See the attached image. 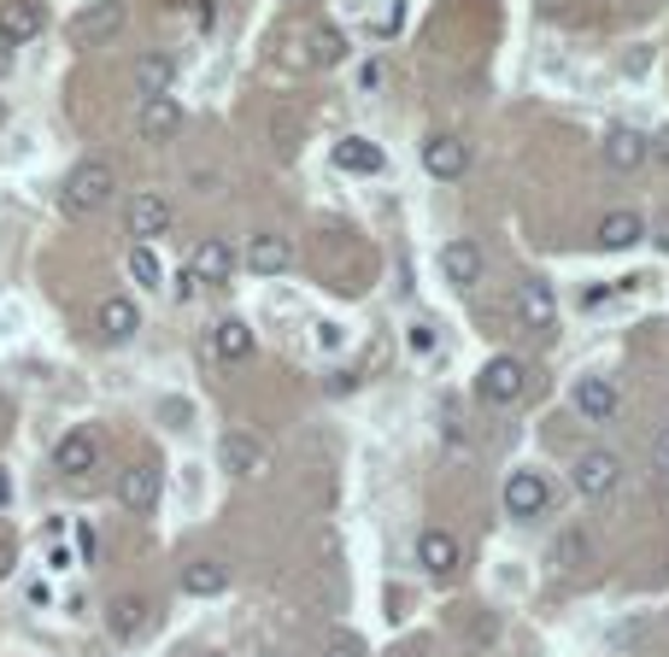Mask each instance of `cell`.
Wrapping results in <instances>:
<instances>
[{
  "mask_svg": "<svg viewBox=\"0 0 669 657\" xmlns=\"http://www.w3.org/2000/svg\"><path fill=\"white\" fill-rule=\"evenodd\" d=\"M217 464H224V476H258V464H265V446H258V434H247V429H229L224 441H217Z\"/></svg>",
  "mask_w": 669,
  "mask_h": 657,
  "instance_id": "cell-7",
  "label": "cell"
},
{
  "mask_svg": "<svg viewBox=\"0 0 669 657\" xmlns=\"http://www.w3.org/2000/svg\"><path fill=\"white\" fill-rule=\"evenodd\" d=\"M224 587H229V569L212 564V558H200V564L182 569V593H194V598H217Z\"/></svg>",
  "mask_w": 669,
  "mask_h": 657,
  "instance_id": "cell-27",
  "label": "cell"
},
{
  "mask_svg": "<svg viewBox=\"0 0 669 657\" xmlns=\"http://www.w3.org/2000/svg\"><path fill=\"white\" fill-rule=\"evenodd\" d=\"M229 276H236V247L229 241H200L194 247V258H188V282H212V288H224Z\"/></svg>",
  "mask_w": 669,
  "mask_h": 657,
  "instance_id": "cell-8",
  "label": "cell"
},
{
  "mask_svg": "<svg viewBox=\"0 0 669 657\" xmlns=\"http://www.w3.org/2000/svg\"><path fill=\"white\" fill-rule=\"evenodd\" d=\"M12 564H18V540H12L7 529H0V581L12 576Z\"/></svg>",
  "mask_w": 669,
  "mask_h": 657,
  "instance_id": "cell-33",
  "label": "cell"
},
{
  "mask_svg": "<svg viewBox=\"0 0 669 657\" xmlns=\"http://www.w3.org/2000/svg\"><path fill=\"white\" fill-rule=\"evenodd\" d=\"M7 71H12V48L0 41V77H7Z\"/></svg>",
  "mask_w": 669,
  "mask_h": 657,
  "instance_id": "cell-38",
  "label": "cell"
},
{
  "mask_svg": "<svg viewBox=\"0 0 669 657\" xmlns=\"http://www.w3.org/2000/svg\"><path fill=\"white\" fill-rule=\"evenodd\" d=\"M171 83H177V60H171V53H141V60H136V89H141V100L171 94Z\"/></svg>",
  "mask_w": 669,
  "mask_h": 657,
  "instance_id": "cell-23",
  "label": "cell"
},
{
  "mask_svg": "<svg viewBox=\"0 0 669 657\" xmlns=\"http://www.w3.org/2000/svg\"><path fill=\"white\" fill-rule=\"evenodd\" d=\"M182 129V100L159 94V100H141V136L148 141H171Z\"/></svg>",
  "mask_w": 669,
  "mask_h": 657,
  "instance_id": "cell-22",
  "label": "cell"
},
{
  "mask_svg": "<svg viewBox=\"0 0 669 657\" xmlns=\"http://www.w3.org/2000/svg\"><path fill=\"white\" fill-rule=\"evenodd\" d=\"M118 194V177H112V165L106 159H83V165H71V177H65V217H89L100 212L106 200Z\"/></svg>",
  "mask_w": 669,
  "mask_h": 657,
  "instance_id": "cell-1",
  "label": "cell"
},
{
  "mask_svg": "<svg viewBox=\"0 0 669 657\" xmlns=\"http://www.w3.org/2000/svg\"><path fill=\"white\" fill-rule=\"evenodd\" d=\"M94 464H100V441L89 429L60 434V446H53V470H60V476H89Z\"/></svg>",
  "mask_w": 669,
  "mask_h": 657,
  "instance_id": "cell-11",
  "label": "cell"
},
{
  "mask_svg": "<svg viewBox=\"0 0 669 657\" xmlns=\"http://www.w3.org/2000/svg\"><path fill=\"white\" fill-rule=\"evenodd\" d=\"M41 30H48V7H41V0H7V7H0V41H7V48H24V41H36Z\"/></svg>",
  "mask_w": 669,
  "mask_h": 657,
  "instance_id": "cell-6",
  "label": "cell"
},
{
  "mask_svg": "<svg viewBox=\"0 0 669 657\" xmlns=\"http://www.w3.org/2000/svg\"><path fill=\"white\" fill-rule=\"evenodd\" d=\"M341 341H346V334L335 329V324H317V346H324V353H335V346H341Z\"/></svg>",
  "mask_w": 669,
  "mask_h": 657,
  "instance_id": "cell-35",
  "label": "cell"
},
{
  "mask_svg": "<svg viewBox=\"0 0 669 657\" xmlns=\"http://www.w3.org/2000/svg\"><path fill=\"white\" fill-rule=\"evenodd\" d=\"M646 236H652V241H658V253H669V212H664V217H658V224H652V229H646Z\"/></svg>",
  "mask_w": 669,
  "mask_h": 657,
  "instance_id": "cell-36",
  "label": "cell"
},
{
  "mask_svg": "<svg viewBox=\"0 0 669 657\" xmlns=\"http://www.w3.org/2000/svg\"><path fill=\"white\" fill-rule=\"evenodd\" d=\"M441 276H446L453 288L482 282V247H476V241H446V247H441Z\"/></svg>",
  "mask_w": 669,
  "mask_h": 657,
  "instance_id": "cell-19",
  "label": "cell"
},
{
  "mask_svg": "<svg viewBox=\"0 0 669 657\" xmlns=\"http://www.w3.org/2000/svg\"><path fill=\"white\" fill-rule=\"evenodd\" d=\"M288 265H294V241H288V236H270V229H265V236L247 241V270H253V276H282Z\"/></svg>",
  "mask_w": 669,
  "mask_h": 657,
  "instance_id": "cell-14",
  "label": "cell"
},
{
  "mask_svg": "<svg viewBox=\"0 0 669 657\" xmlns=\"http://www.w3.org/2000/svg\"><path fill=\"white\" fill-rule=\"evenodd\" d=\"M0 124H7V106H0Z\"/></svg>",
  "mask_w": 669,
  "mask_h": 657,
  "instance_id": "cell-40",
  "label": "cell"
},
{
  "mask_svg": "<svg viewBox=\"0 0 669 657\" xmlns=\"http://www.w3.org/2000/svg\"><path fill=\"white\" fill-rule=\"evenodd\" d=\"M617 405H622L617 382H605V376H581V382H576V412L588 422H610V417H617Z\"/></svg>",
  "mask_w": 669,
  "mask_h": 657,
  "instance_id": "cell-15",
  "label": "cell"
},
{
  "mask_svg": "<svg viewBox=\"0 0 669 657\" xmlns=\"http://www.w3.org/2000/svg\"><path fill=\"white\" fill-rule=\"evenodd\" d=\"M546 505H552V481H546L541 470H517V476H505V510H512L517 522L541 517Z\"/></svg>",
  "mask_w": 669,
  "mask_h": 657,
  "instance_id": "cell-5",
  "label": "cell"
},
{
  "mask_svg": "<svg viewBox=\"0 0 669 657\" xmlns=\"http://www.w3.org/2000/svg\"><path fill=\"white\" fill-rule=\"evenodd\" d=\"M522 393H529V364L512 358V353L488 358L482 376H476V400H482V405H517Z\"/></svg>",
  "mask_w": 669,
  "mask_h": 657,
  "instance_id": "cell-2",
  "label": "cell"
},
{
  "mask_svg": "<svg viewBox=\"0 0 669 657\" xmlns=\"http://www.w3.org/2000/svg\"><path fill=\"white\" fill-rule=\"evenodd\" d=\"M517 324L534 329V334H552V324H558V294H552L546 282H522L517 288Z\"/></svg>",
  "mask_w": 669,
  "mask_h": 657,
  "instance_id": "cell-9",
  "label": "cell"
},
{
  "mask_svg": "<svg viewBox=\"0 0 669 657\" xmlns=\"http://www.w3.org/2000/svg\"><path fill=\"white\" fill-rule=\"evenodd\" d=\"M324 657H365V640L346 634V628H335V634L324 640Z\"/></svg>",
  "mask_w": 669,
  "mask_h": 657,
  "instance_id": "cell-30",
  "label": "cell"
},
{
  "mask_svg": "<svg viewBox=\"0 0 669 657\" xmlns=\"http://www.w3.org/2000/svg\"><path fill=\"white\" fill-rule=\"evenodd\" d=\"M335 170L376 177V170H388V153L376 148V141H365V136H346V141H335Z\"/></svg>",
  "mask_w": 669,
  "mask_h": 657,
  "instance_id": "cell-18",
  "label": "cell"
},
{
  "mask_svg": "<svg viewBox=\"0 0 669 657\" xmlns=\"http://www.w3.org/2000/svg\"><path fill=\"white\" fill-rule=\"evenodd\" d=\"M605 247V253H622V247H634V241H646V217L640 212H605L599 217V236H593Z\"/></svg>",
  "mask_w": 669,
  "mask_h": 657,
  "instance_id": "cell-20",
  "label": "cell"
},
{
  "mask_svg": "<svg viewBox=\"0 0 669 657\" xmlns=\"http://www.w3.org/2000/svg\"><path fill=\"white\" fill-rule=\"evenodd\" d=\"M118 30H124V7L118 0H94V7H83L71 18V48H106Z\"/></svg>",
  "mask_w": 669,
  "mask_h": 657,
  "instance_id": "cell-3",
  "label": "cell"
},
{
  "mask_svg": "<svg viewBox=\"0 0 669 657\" xmlns=\"http://www.w3.org/2000/svg\"><path fill=\"white\" fill-rule=\"evenodd\" d=\"M171 217H177V212H171L165 194H136V200H129V236L153 241V236H165V229H171Z\"/></svg>",
  "mask_w": 669,
  "mask_h": 657,
  "instance_id": "cell-16",
  "label": "cell"
},
{
  "mask_svg": "<svg viewBox=\"0 0 669 657\" xmlns=\"http://www.w3.org/2000/svg\"><path fill=\"white\" fill-rule=\"evenodd\" d=\"M610 294H617V282H588V288H581V312H593V305H605Z\"/></svg>",
  "mask_w": 669,
  "mask_h": 657,
  "instance_id": "cell-32",
  "label": "cell"
},
{
  "mask_svg": "<svg viewBox=\"0 0 669 657\" xmlns=\"http://www.w3.org/2000/svg\"><path fill=\"white\" fill-rule=\"evenodd\" d=\"M424 170H429L434 182H453V177L470 170V148H464L458 136H429L424 141Z\"/></svg>",
  "mask_w": 669,
  "mask_h": 657,
  "instance_id": "cell-10",
  "label": "cell"
},
{
  "mask_svg": "<svg viewBox=\"0 0 669 657\" xmlns=\"http://www.w3.org/2000/svg\"><path fill=\"white\" fill-rule=\"evenodd\" d=\"M605 165L610 170H640V165H646V159H652V136H640V129H629V124H617V129H610V136H605Z\"/></svg>",
  "mask_w": 669,
  "mask_h": 657,
  "instance_id": "cell-12",
  "label": "cell"
},
{
  "mask_svg": "<svg viewBox=\"0 0 669 657\" xmlns=\"http://www.w3.org/2000/svg\"><path fill=\"white\" fill-rule=\"evenodd\" d=\"M118 505L124 510H153L159 505V470L153 464H136V470L118 476Z\"/></svg>",
  "mask_w": 669,
  "mask_h": 657,
  "instance_id": "cell-21",
  "label": "cell"
},
{
  "mask_svg": "<svg viewBox=\"0 0 669 657\" xmlns=\"http://www.w3.org/2000/svg\"><path fill=\"white\" fill-rule=\"evenodd\" d=\"M100 334H106V341H129V334L141 329V305L136 300H124V294H112L106 305H100Z\"/></svg>",
  "mask_w": 669,
  "mask_h": 657,
  "instance_id": "cell-24",
  "label": "cell"
},
{
  "mask_svg": "<svg viewBox=\"0 0 669 657\" xmlns=\"http://www.w3.org/2000/svg\"><path fill=\"white\" fill-rule=\"evenodd\" d=\"M581 558H588V534H581V529H564L558 546H552V569H576Z\"/></svg>",
  "mask_w": 669,
  "mask_h": 657,
  "instance_id": "cell-29",
  "label": "cell"
},
{
  "mask_svg": "<svg viewBox=\"0 0 669 657\" xmlns=\"http://www.w3.org/2000/svg\"><path fill=\"white\" fill-rule=\"evenodd\" d=\"M652 159H664V165H669V129H664L658 141H652Z\"/></svg>",
  "mask_w": 669,
  "mask_h": 657,
  "instance_id": "cell-37",
  "label": "cell"
},
{
  "mask_svg": "<svg viewBox=\"0 0 669 657\" xmlns=\"http://www.w3.org/2000/svg\"><path fill=\"white\" fill-rule=\"evenodd\" d=\"M148 617H153V605H148L141 593L112 598V610H106V622H112V634H118V640H136L141 628H148Z\"/></svg>",
  "mask_w": 669,
  "mask_h": 657,
  "instance_id": "cell-26",
  "label": "cell"
},
{
  "mask_svg": "<svg viewBox=\"0 0 669 657\" xmlns=\"http://www.w3.org/2000/svg\"><path fill=\"white\" fill-rule=\"evenodd\" d=\"M417 564H424L429 576H453V569L464 564L458 534H446V529H424V534H417Z\"/></svg>",
  "mask_w": 669,
  "mask_h": 657,
  "instance_id": "cell-13",
  "label": "cell"
},
{
  "mask_svg": "<svg viewBox=\"0 0 669 657\" xmlns=\"http://www.w3.org/2000/svg\"><path fill=\"white\" fill-rule=\"evenodd\" d=\"M576 493H581V500H605V493H617V481H622V458H617V452H581V458H576Z\"/></svg>",
  "mask_w": 669,
  "mask_h": 657,
  "instance_id": "cell-4",
  "label": "cell"
},
{
  "mask_svg": "<svg viewBox=\"0 0 669 657\" xmlns=\"http://www.w3.org/2000/svg\"><path fill=\"white\" fill-rule=\"evenodd\" d=\"M129 276H136L141 288H159V282H165V270H159V258H153V247H148V241L129 247Z\"/></svg>",
  "mask_w": 669,
  "mask_h": 657,
  "instance_id": "cell-28",
  "label": "cell"
},
{
  "mask_svg": "<svg viewBox=\"0 0 669 657\" xmlns=\"http://www.w3.org/2000/svg\"><path fill=\"white\" fill-rule=\"evenodd\" d=\"M253 346H258V334L241 324V317H224V324L212 329V353L217 358H229V364H241V358H253Z\"/></svg>",
  "mask_w": 669,
  "mask_h": 657,
  "instance_id": "cell-25",
  "label": "cell"
},
{
  "mask_svg": "<svg viewBox=\"0 0 669 657\" xmlns=\"http://www.w3.org/2000/svg\"><path fill=\"white\" fill-rule=\"evenodd\" d=\"M12 500V481H7V470H0V505H7Z\"/></svg>",
  "mask_w": 669,
  "mask_h": 657,
  "instance_id": "cell-39",
  "label": "cell"
},
{
  "mask_svg": "<svg viewBox=\"0 0 669 657\" xmlns=\"http://www.w3.org/2000/svg\"><path fill=\"white\" fill-rule=\"evenodd\" d=\"M305 60H312L317 71H335L346 60V36L335 30L329 18H312V24H305Z\"/></svg>",
  "mask_w": 669,
  "mask_h": 657,
  "instance_id": "cell-17",
  "label": "cell"
},
{
  "mask_svg": "<svg viewBox=\"0 0 669 657\" xmlns=\"http://www.w3.org/2000/svg\"><path fill=\"white\" fill-rule=\"evenodd\" d=\"M652 470L669 476V429H658V441H652Z\"/></svg>",
  "mask_w": 669,
  "mask_h": 657,
  "instance_id": "cell-34",
  "label": "cell"
},
{
  "mask_svg": "<svg viewBox=\"0 0 669 657\" xmlns=\"http://www.w3.org/2000/svg\"><path fill=\"white\" fill-rule=\"evenodd\" d=\"M405 341H412V353H417V358H429L434 346H441V334H434L429 324H412V329H405Z\"/></svg>",
  "mask_w": 669,
  "mask_h": 657,
  "instance_id": "cell-31",
  "label": "cell"
}]
</instances>
